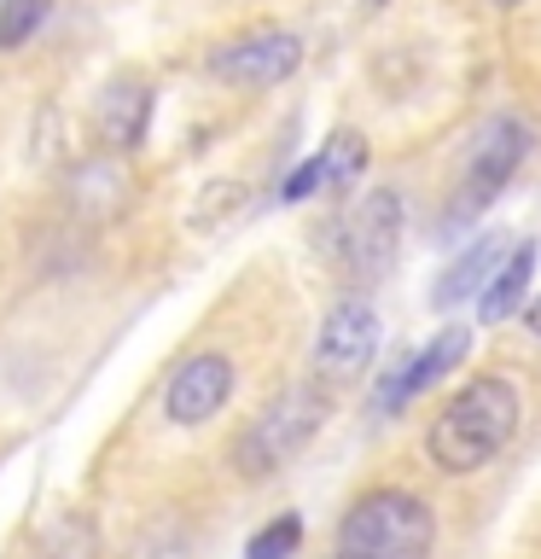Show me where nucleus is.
I'll return each mask as SVG.
<instances>
[{
    "label": "nucleus",
    "mask_w": 541,
    "mask_h": 559,
    "mask_svg": "<svg viewBox=\"0 0 541 559\" xmlns=\"http://www.w3.org/2000/svg\"><path fill=\"white\" fill-rule=\"evenodd\" d=\"M326 414H332V384L297 379V384H286V391H274L251 419H244V431L233 437V454H227V461H233V472L244 484H268L314 443V437H321Z\"/></svg>",
    "instance_id": "f03ea898"
},
{
    "label": "nucleus",
    "mask_w": 541,
    "mask_h": 559,
    "mask_svg": "<svg viewBox=\"0 0 541 559\" xmlns=\"http://www.w3.org/2000/svg\"><path fill=\"white\" fill-rule=\"evenodd\" d=\"M209 76L227 87H244V94H262V87H279L303 70V35L279 29V24H256L244 35H227L221 47H209Z\"/></svg>",
    "instance_id": "0eeeda50"
},
{
    "label": "nucleus",
    "mask_w": 541,
    "mask_h": 559,
    "mask_svg": "<svg viewBox=\"0 0 541 559\" xmlns=\"http://www.w3.org/2000/svg\"><path fill=\"white\" fill-rule=\"evenodd\" d=\"M47 17V0H0V52H17L41 29Z\"/></svg>",
    "instance_id": "f3484780"
},
{
    "label": "nucleus",
    "mask_w": 541,
    "mask_h": 559,
    "mask_svg": "<svg viewBox=\"0 0 541 559\" xmlns=\"http://www.w3.org/2000/svg\"><path fill=\"white\" fill-rule=\"evenodd\" d=\"M134 199V181H129V169L117 164V152H105V157H87V164L70 175V210H76L82 222H117L122 210H129Z\"/></svg>",
    "instance_id": "f8f14e48"
},
{
    "label": "nucleus",
    "mask_w": 541,
    "mask_h": 559,
    "mask_svg": "<svg viewBox=\"0 0 541 559\" xmlns=\"http://www.w3.org/2000/svg\"><path fill=\"white\" fill-rule=\"evenodd\" d=\"M536 152V122L524 111H495L471 134V152H466V169H460V192H454L448 216L436 222V239L443 245H460L466 227H478V216L489 204L513 187V175L524 169V157Z\"/></svg>",
    "instance_id": "20e7f679"
},
{
    "label": "nucleus",
    "mask_w": 541,
    "mask_h": 559,
    "mask_svg": "<svg viewBox=\"0 0 541 559\" xmlns=\"http://www.w3.org/2000/svg\"><path fill=\"white\" fill-rule=\"evenodd\" d=\"M233 361L221 356V349H199V356H187L181 367L169 373L164 384V414H169V426H209L227 402H233Z\"/></svg>",
    "instance_id": "6e6552de"
},
{
    "label": "nucleus",
    "mask_w": 541,
    "mask_h": 559,
    "mask_svg": "<svg viewBox=\"0 0 541 559\" xmlns=\"http://www.w3.org/2000/svg\"><path fill=\"white\" fill-rule=\"evenodd\" d=\"M518 321H524V332H530V338L541 344V297H536V304H524V314H518Z\"/></svg>",
    "instance_id": "412c9836"
},
{
    "label": "nucleus",
    "mask_w": 541,
    "mask_h": 559,
    "mask_svg": "<svg viewBox=\"0 0 541 559\" xmlns=\"http://www.w3.org/2000/svg\"><path fill=\"white\" fill-rule=\"evenodd\" d=\"M506 251H513V245H506L501 234L471 239L466 251L454 257L443 274H436V286H431V309H460V304H471V297H483V292H489V280L501 274Z\"/></svg>",
    "instance_id": "9b49d317"
},
{
    "label": "nucleus",
    "mask_w": 541,
    "mask_h": 559,
    "mask_svg": "<svg viewBox=\"0 0 541 559\" xmlns=\"http://www.w3.org/2000/svg\"><path fill=\"white\" fill-rule=\"evenodd\" d=\"M321 187H326V157L314 152V157H303V164L286 175V187H279V204H303V199H314Z\"/></svg>",
    "instance_id": "aec40b11"
},
{
    "label": "nucleus",
    "mask_w": 541,
    "mask_h": 559,
    "mask_svg": "<svg viewBox=\"0 0 541 559\" xmlns=\"http://www.w3.org/2000/svg\"><path fill=\"white\" fill-rule=\"evenodd\" d=\"M332 548L356 554V559H431L436 554V513L413 489L373 484L344 507Z\"/></svg>",
    "instance_id": "7ed1b4c3"
},
{
    "label": "nucleus",
    "mask_w": 541,
    "mask_h": 559,
    "mask_svg": "<svg viewBox=\"0 0 541 559\" xmlns=\"http://www.w3.org/2000/svg\"><path fill=\"white\" fill-rule=\"evenodd\" d=\"M373 7H384V0H373Z\"/></svg>",
    "instance_id": "5701e85b"
},
{
    "label": "nucleus",
    "mask_w": 541,
    "mask_h": 559,
    "mask_svg": "<svg viewBox=\"0 0 541 559\" xmlns=\"http://www.w3.org/2000/svg\"><path fill=\"white\" fill-rule=\"evenodd\" d=\"M35 559H105L99 524L87 513H59L35 542Z\"/></svg>",
    "instance_id": "4468645a"
},
{
    "label": "nucleus",
    "mask_w": 541,
    "mask_h": 559,
    "mask_svg": "<svg viewBox=\"0 0 541 559\" xmlns=\"http://www.w3.org/2000/svg\"><path fill=\"white\" fill-rule=\"evenodd\" d=\"M321 157H326V187L332 192H349V187L361 181V169H366V140L356 129H344V134H332L326 146H321Z\"/></svg>",
    "instance_id": "2eb2a0df"
},
{
    "label": "nucleus",
    "mask_w": 541,
    "mask_h": 559,
    "mask_svg": "<svg viewBox=\"0 0 541 559\" xmlns=\"http://www.w3.org/2000/svg\"><path fill=\"white\" fill-rule=\"evenodd\" d=\"M466 349H471V326H443L425 349H413L408 361H396L390 373L378 379V391H373V414L396 419L413 396H425L431 384H443V379L454 373V367L466 361Z\"/></svg>",
    "instance_id": "1a4fd4ad"
},
{
    "label": "nucleus",
    "mask_w": 541,
    "mask_h": 559,
    "mask_svg": "<svg viewBox=\"0 0 541 559\" xmlns=\"http://www.w3.org/2000/svg\"><path fill=\"white\" fill-rule=\"evenodd\" d=\"M94 129L105 140V152H140L146 146V129H152V87L140 76H122L99 94V111H94Z\"/></svg>",
    "instance_id": "9d476101"
},
{
    "label": "nucleus",
    "mask_w": 541,
    "mask_h": 559,
    "mask_svg": "<svg viewBox=\"0 0 541 559\" xmlns=\"http://www.w3.org/2000/svg\"><path fill=\"white\" fill-rule=\"evenodd\" d=\"M239 204H244V187L239 181H209L204 204H192V227H216L227 210H239Z\"/></svg>",
    "instance_id": "6ab92c4d"
},
{
    "label": "nucleus",
    "mask_w": 541,
    "mask_h": 559,
    "mask_svg": "<svg viewBox=\"0 0 541 559\" xmlns=\"http://www.w3.org/2000/svg\"><path fill=\"white\" fill-rule=\"evenodd\" d=\"M536 257H541L536 239H524V245L506 251L501 274L489 280V292L478 297V321L483 326H501V321H513V314H524V292H530V280H536Z\"/></svg>",
    "instance_id": "ddd939ff"
},
{
    "label": "nucleus",
    "mask_w": 541,
    "mask_h": 559,
    "mask_svg": "<svg viewBox=\"0 0 541 559\" xmlns=\"http://www.w3.org/2000/svg\"><path fill=\"white\" fill-rule=\"evenodd\" d=\"M129 559H192V536L187 524H157V531H146L134 542Z\"/></svg>",
    "instance_id": "a211bd4d"
},
{
    "label": "nucleus",
    "mask_w": 541,
    "mask_h": 559,
    "mask_svg": "<svg viewBox=\"0 0 541 559\" xmlns=\"http://www.w3.org/2000/svg\"><path fill=\"white\" fill-rule=\"evenodd\" d=\"M524 396L506 373H471L443 396V408L425 426V461L443 478H471V472L495 466L501 449L518 437Z\"/></svg>",
    "instance_id": "f257e3e1"
},
{
    "label": "nucleus",
    "mask_w": 541,
    "mask_h": 559,
    "mask_svg": "<svg viewBox=\"0 0 541 559\" xmlns=\"http://www.w3.org/2000/svg\"><path fill=\"white\" fill-rule=\"evenodd\" d=\"M401 234H408V204L396 187H373L366 199L338 222V269L349 286H378L401 257Z\"/></svg>",
    "instance_id": "39448f33"
},
{
    "label": "nucleus",
    "mask_w": 541,
    "mask_h": 559,
    "mask_svg": "<svg viewBox=\"0 0 541 559\" xmlns=\"http://www.w3.org/2000/svg\"><path fill=\"white\" fill-rule=\"evenodd\" d=\"M378 356V304L361 286H349L332 297L321 332H314V379L321 384H356Z\"/></svg>",
    "instance_id": "423d86ee"
},
{
    "label": "nucleus",
    "mask_w": 541,
    "mask_h": 559,
    "mask_svg": "<svg viewBox=\"0 0 541 559\" xmlns=\"http://www.w3.org/2000/svg\"><path fill=\"white\" fill-rule=\"evenodd\" d=\"M489 7H501V12H506V7H524V0H489Z\"/></svg>",
    "instance_id": "4be33fe9"
},
{
    "label": "nucleus",
    "mask_w": 541,
    "mask_h": 559,
    "mask_svg": "<svg viewBox=\"0 0 541 559\" xmlns=\"http://www.w3.org/2000/svg\"><path fill=\"white\" fill-rule=\"evenodd\" d=\"M297 548H303V513H274L244 542V559H297Z\"/></svg>",
    "instance_id": "dca6fc26"
}]
</instances>
